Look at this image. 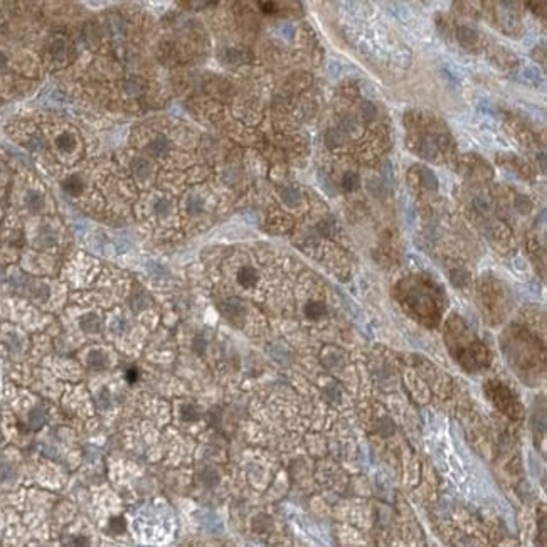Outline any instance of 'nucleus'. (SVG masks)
Segmentation results:
<instances>
[{"label": "nucleus", "mask_w": 547, "mask_h": 547, "mask_svg": "<svg viewBox=\"0 0 547 547\" xmlns=\"http://www.w3.org/2000/svg\"><path fill=\"white\" fill-rule=\"evenodd\" d=\"M238 282L244 288L254 286L256 282H258V271L254 268H251V266H242V268L238 271Z\"/></svg>", "instance_id": "obj_4"}, {"label": "nucleus", "mask_w": 547, "mask_h": 547, "mask_svg": "<svg viewBox=\"0 0 547 547\" xmlns=\"http://www.w3.org/2000/svg\"><path fill=\"white\" fill-rule=\"evenodd\" d=\"M6 64H7V56L2 52V50H0V70H2V68L6 66Z\"/></svg>", "instance_id": "obj_28"}, {"label": "nucleus", "mask_w": 547, "mask_h": 547, "mask_svg": "<svg viewBox=\"0 0 547 547\" xmlns=\"http://www.w3.org/2000/svg\"><path fill=\"white\" fill-rule=\"evenodd\" d=\"M358 184H360V178H358L356 172H347L342 178V187H344V190H347V192L356 190L358 187Z\"/></svg>", "instance_id": "obj_15"}, {"label": "nucleus", "mask_w": 547, "mask_h": 547, "mask_svg": "<svg viewBox=\"0 0 547 547\" xmlns=\"http://www.w3.org/2000/svg\"><path fill=\"white\" fill-rule=\"evenodd\" d=\"M70 50H71V48H70V44H68L66 40L58 39V40H54L52 46H50V56H52L54 61L61 62L68 58Z\"/></svg>", "instance_id": "obj_7"}, {"label": "nucleus", "mask_w": 547, "mask_h": 547, "mask_svg": "<svg viewBox=\"0 0 547 547\" xmlns=\"http://www.w3.org/2000/svg\"><path fill=\"white\" fill-rule=\"evenodd\" d=\"M146 152H148L152 157L162 158L170 152V142L165 138V136L158 135L157 138H154L148 144V146H146Z\"/></svg>", "instance_id": "obj_2"}, {"label": "nucleus", "mask_w": 547, "mask_h": 547, "mask_svg": "<svg viewBox=\"0 0 547 547\" xmlns=\"http://www.w3.org/2000/svg\"><path fill=\"white\" fill-rule=\"evenodd\" d=\"M154 209L157 216H167V214H170V210H172V204H170L168 199H158L155 202Z\"/></svg>", "instance_id": "obj_19"}, {"label": "nucleus", "mask_w": 547, "mask_h": 547, "mask_svg": "<svg viewBox=\"0 0 547 547\" xmlns=\"http://www.w3.org/2000/svg\"><path fill=\"white\" fill-rule=\"evenodd\" d=\"M80 327L82 332H86V334H98L101 328V320L98 315L86 314L80 318Z\"/></svg>", "instance_id": "obj_5"}, {"label": "nucleus", "mask_w": 547, "mask_h": 547, "mask_svg": "<svg viewBox=\"0 0 547 547\" xmlns=\"http://www.w3.org/2000/svg\"><path fill=\"white\" fill-rule=\"evenodd\" d=\"M26 206L29 208L32 212H38V210H40L44 208V197L39 194V192H27L26 196Z\"/></svg>", "instance_id": "obj_13"}, {"label": "nucleus", "mask_w": 547, "mask_h": 547, "mask_svg": "<svg viewBox=\"0 0 547 547\" xmlns=\"http://www.w3.org/2000/svg\"><path fill=\"white\" fill-rule=\"evenodd\" d=\"M186 208H187V212L192 214V216L200 214L202 209H204V200H202L200 197H197V196H192V197L187 199Z\"/></svg>", "instance_id": "obj_16"}, {"label": "nucleus", "mask_w": 547, "mask_h": 547, "mask_svg": "<svg viewBox=\"0 0 547 547\" xmlns=\"http://www.w3.org/2000/svg\"><path fill=\"white\" fill-rule=\"evenodd\" d=\"M362 114H364V118L370 120L378 114V108H376L370 101H364V103H362Z\"/></svg>", "instance_id": "obj_23"}, {"label": "nucleus", "mask_w": 547, "mask_h": 547, "mask_svg": "<svg viewBox=\"0 0 547 547\" xmlns=\"http://www.w3.org/2000/svg\"><path fill=\"white\" fill-rule=\"evenodd\" d=\"M88 367L93 370H103L108 367V356L103 350H91L88 354Z\"/></svg>", "instance_id": "obj_6"}, {"label": "nucleus", "mask_w": 547, "mask_h": 547, "mask_svg": "<svg viewBox=\"0 0 547 547\" xmlns=\"http://www.w3.org/2000/svg\"><path fill=\"white\" fill-rule=\"evenodd\" d=\"M204 348H206V340L202 338V337H197L194 340V350L197 354H202V352H204Z\"/></svg>", "instance_id": "obj_26"}, {"label": "nucleus", "mask_w": 547, "mask_h": 547, "mask_svg": "<svg viewBox=\"0 0 547 547\" xmlns=\"http://www.w3.org/2000/svg\"><path fill=\"white\" fill-rule=\"evenodd\" d=\"M125 528H126V524L122 517H114L110 520V530H112L113 534H122Z\"/></svg>", "instance_id": "obj_22"}, {"label": "nucleus", "mask_w": 547, "mask_h": 547, "mask_svg": "<svg viewBox=\"0 0 547 547\" xmlns=\"http://www.w3.org/2000/svg\"><path fill=\"white\" fill-rule=\"evenodd\" d=\"M44 421H46V416H44L42 409H39V408L32 409L30 414H29V426L30 428L32 430H39L40 426L44 424Z\"/></svg>", "instance_id": "obj_14"}, {"label": "nucleus", "mask_w": 547, "mask_h": 547, "mask_svg": "<svg viewBox=\"0 0 547 547\" xmlns=\"http://www.w3.org/2000/svg\"><path fill=\"white\" fill-rule=\"evenodd\" d=\"M56 145L59 150L64 152V154H70V152L76 148V138L71 135V133H62V135L58 136Z\"/></svg>", "instance_id": "obj_11"}, {"label": "nucleus", "mask_w": 547, "mask_h": 547, "mask_svg": "<svg viewBox=\"0 0 547 547\" xmlns=\"http://www.w3.org/2000/svg\"><path fill=\"white\" fill-rule=\"evenodd\" d=\"M145 88V82L140 80V78H130V80H126L125 82V90L126 93L130 94H140L142 91H144Z\"/></svg>", "instance_id": "obj_17"}, {"label": "nucleus", "mask_w": 547, "mask_h": 547, "mask_svg": "<svg viewBox=\"0 0 547 547\" xmlns=\"http://www.w3.org/2000/svg\"><path fill=\"white\" fill-rule=\"evenodd\" d=\"M305 316L310 320H320L324 318L325 314H327V308L322 302H308L305 305Z\"/></svg>", "instance_id": "obj_8"}, {"label": "nucleus", "mask_w": 547, "mask_h": 547, "mask_svg": "<svg viewBox=\"0 0 547 547\" xmlns=\"http://www.w3.org/2000/svg\"><path fill=\"white\" fill-rule=\"evenodd\" d=\"M282 199L284 204L290 206V208H295V206L300 204L302 194H300V190L295 189V187H286V189L282 190Z\"/></svg>", "instance_id": "obj_12"}, {"label": "nucleus", "mask_w": 547, "mask_h": 547, "mask_svg": "<svg viewBox=\"0 0 547 547\" xmlns=\"http://www.w3.org/2000/svg\"><path fill=\"white\" fill-rule=\"evenodd\" d=\"M260 7L264 14H274L276 12V4H273V2H260Z\"/></svg>", "instance_id": "obj_25"}, {"label": "nucleus", "mask_w": 547, "mask_h": 547, "mask_svg": "<svg viewBox=\"0 0 547 547\" xmlns=\"http://www.w3.org/2000/svg\"><path fill=\"white\" fill-rule=\"evenodd\" d=\"M128 303H130V306L133 308V312H140L145 306V295H144V293H135V295L130 296Z\"/></svg>", "instance_id": "obj_20"}, {"label": "nucleus", "mask_w": 547, "mask_h": 547, "mask_svg": "<svg viewBox=\"0 0 547 547\" xmlns=\"http://www.w3.org/2000/svg\"><path fill=\"white\" fill-rule=\"evenodd\" d=\"M126 380H128V382H130V384H133V382H136V379H138V370H136V369H133V367H132V369H128L126 370Z\"/></svg>", "instance_id": "obj_27"}, {"label": "nucleus", "mask_w": 547, "mask_h": 547, "mask_svg": "<svg viewBox=\"0 0 547 547\" xmlns=\"http://www.w3.org/2000/svg\"><path fill=\"white\" fill-rule=\"evenodd\" d=\"M62 190L66 192L68 196L78 197L82 190H84V182H82V178L80 176H70L68 178H64Z\"/></svg>", "instance_id": "obj_3"}, {"label": "nucleus", "mask_w": 547, "mask_h": 547, "mask_svg": "<svg viewBox=\"0 0 547 547\" xmlns=\"http://www.w3.org/2000/svg\"><path fill=\"white\" fill-rule=\"evenodd\" d=\"M222 312L226 314V316H228L229 320H238V318H242L244 308H242L241 302H238V300H228L226 303H224Z\"/></svg>", "instance_id": "obj_9"}, {"label": "nucleus", "mask_w": 547, "mask_h": 547, "mask_svg": "<svg viewBox=\"0 0 547 547\" xmlns=\"http://www.w3.org/2000/svg\"><path fill=\"white\" fill-rule=\"evenodd\" d=\"M30 293L34 298H39V300H46L49 296V288L46 286L44 283H34L30 286Z\"/></svg>", "instance_id": "obj_18"}, {"label": "nucleus", "mask_w": 547, "mask_h": 547, "mask_svg": "<svg viewBox=\"0 0 547 547\" xmlns=\"http://www.w3.org/2000/svg\"><path fill=\"white\" fill-rule=\"evenodd\" d=\"M66 547H88V539L82 536L70 537V540L66 542Z\"/></svg>", "instance_id": "obj_24"}, {"label": "nucleus", "mask_w": 547, "mask_h": 547, "mask_svg": "<svg viewBox=\"0 0 547 547\" xmlns=\"http://www.w3.org/2000/svg\"><path fill=\"white\" fill-rule=\"evenodd\" d=\"M150 170H152V167H150L148 160H145V158H135L132 162V172L135 174V176L138 177L140 180H145V178L150 176Z\"/></svg>", "instance_id": "obj_10"}, {"label": "nucleus", "mask_w": 547, "mask_h": 547, "mask_svg": "<svg viewBox=\"0 0 547 547\" xmlns=\"http://www.w3.org/2000/svg\"><path fill=\"white\" fill-rule=\"evenodd\" d=\"M486 396H488L490 401L507 416H510V418L520 416V404H518L517 398L510 392V389L505 388L504 384H500V382L488 384L486 386Z\"/></svg>", "instance_id": "obj_1"}, {"label": "nucleus", "mask_w": 547, "mask_h": 547, "mask_svg": "<svg viewBox=\"0 0 547 547\" xmlns=\"http://www.w3.org/2000/svg\"><path fill=\"white\" fill-rule=\"evenodd\" d=\"M182 418L186 421H194L199 418V411L192 404H186V406H182Z\"/></svg>", "instance_id": "obj_21"}]
</instances>
